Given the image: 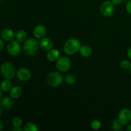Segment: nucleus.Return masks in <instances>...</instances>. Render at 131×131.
Masks as SVG:
<instances>
[{"label":"nucleus","mask_w":131,"mask_h":131,"mask_svg":"<svg viewBox=\"0 0 131 131\" xmlns=\"http://www.w3.org/2000/svg\"><path fill=\"white\" fill-rule=\"evenodd\" d=\"M80 41L75 38H70L65 42L63 46V51L66 54L73 55L79 51L81 48Z\"/></svg>","instance_id":"1"},{"label":"nucleus","mask_w":131,"mask_h":131,"mask_svg":"<svg viewBox=\"0 0 131 131\" xmlns=\"http://www.w3.org/2000/svg\"><path fill=\"white\" fill-rule=\"evenodd\" d=\"M39 43L35 38H29L24 41L23 44V51L27 56H33L37 52Z\"/></svg>","instance_id":"2"},{"label":"nucleus","mask_w":131,"mask_h":131,"mask_svg":"<svg viewBox=\"0 0 131 131\" xmlns=\"http://www.w3.org/2000/svg\"><path fill=\"white\" fill-rule=\"evenodd\" d=\"M1 75L5 79H12L14 78L15 74V69L14 65L10 62H5L0 67Z\"/></svg>","instance_id":"3"},{"label":"nucleus","mask_w":131,"mask_h":131,"mask_svg":"<svg viewBox=\"0 0 131 131\" xmlns=\"http://www.w3.org/2000/svg\"><path fill=\"white\" fill-rule=\"evenodd\" d=\"M63 81V78L62 75L58 72H52L47 75V83L50 86L53 88L60 86Z\"/></svg>","instance_id":"4"},{"label":"nucleus","mask_w":131,"mask_h":131,"mask_svg":"<svg viewBox=\"0 0 131 131\" xmlns=\"http://www.w3.org/2000/svg\"><path fill=\"white\" fill-rule=\"evenodd\" d=\"M56 69L61 72H66L71 67V61L70 59L66 56L60 57L56 61Z\"/></svg>","instance_id":"5"},{"label":"nucleus","mask_w":131,"mask_h":131,"mask_svg":"<svg viewBox=\"0 0 131 131\" xmlns=\"http://www.w3.org/2000/svg\"><path fill=\"white\" fill-rule=\"evenodd\" d=\"M111 1H106L102 3L100 7V11L102 15L105 17H110L114 14L115 6Z\"/></svg>","instance_id":"6"},{"label":"nucleus","mask_w":131,"mask_h":131,"mask_svg":"<svg viewBox=\"0 0 131 131\" xmlns=\"http://www.w3.org/2000/svg\"><path fill=\"white\" fill-rule=\"evenodd\" d=\"M118 120L123 125H128L131 122V111L128 108H124L118 114Z\"/></svg>","instance_id":"7"},{"label":"nucleus","mask_w":131,"mask_h":131,"mask_svg":"<svg viewBox=\"0 0 131 131\" xmlns=\"http://www.w3.org/2000/svg\"><path fill=\"white\" fill-rule=\"evenodd\" d=\"M7 52L10 56H16L20 52V46L17 40H12L9 42L6 47Z\"/></svg>","instance_id":"8"},{"label":"nucleus","mask_w":131,"mask_h":131,"mask_svg":"<svg viewBox=\"0 0 131 131\" xmlns=\"http://www.w3.org/2000/svg\"><path fill=\"white\" fill-rule=\"evenodd\" d=\"M17 77L21 81H26L30 79L31 72L27 68H20L17 72Z\"/></svg>","instance_id":"9"},{"label":"nucleus","mask_w":131,"mask_h":131,"mask_svg":"<svg viewBox=\"0 0 131 131\" xmlns=\"http://www.w3.org/2000/svg\"><path fill=\"white\" fill-rule=\"evenodd\" d=\"M39 46L43 51H48L53 47V42L51 38L48 37H43L40 41Z\"/></svg>","instance_id":"10"},{"label":"nucleus","mask_w":131,"mask_h":131,"mask_svg":"<svg viewBox=\"0 0 131 131\" xmlns=\"http://www.w3.org/2000/svg\"><path fill=\"white\" fill-rule=\"evenodd\" d=\"M60 57V52L59 50L56 49H51V50L47 51L46 54V58L47 60L51 62L56 61Z\"/></svg>","instance_id":"11"},{"label":"nucleus","mask_w":131,"mask_h":131,"mask_svg":"<svg viewBox=\"0 0 131 131\" xmlns=\"http://www.w3.org/2000/svg\"><path fill=\"white\" fill-rule=\"evenodd\" d=\"M46 33V28L43 25L40 24L37 26L33 29V35L36 38H42L44 37Z\"/></svg>","instance_id":"12"},{"label":"nucleus","mask_w":131,"mask_h":131,"mask_svg":"<svg viewBox=\"0 0 131 131\" xmlns=\"http://www.w3.org/2000/svg\"><path fill=\"white\" fill-rule=\"evenodd\" d=\"M1 35L3 39L6 41H9V42L13 40L15 38V33L14 31L9 28H5L3 29L1 31Z\"/></svg>","instance_id":"13"},{"label":"nucleus","mask_w":131,"mask_h":131,"mask_svg":"<svg viewBox=\"0 0 131 131\" xmlns=\"http://www.w3.org/2000/svg\"><path fill=\"white\" fill-rule=\"evenodd\" d=\"M22 93H23L22 88L20 87L16 86L12 88V89L10 90V95L13 99H19V97H20Z\"/></svg>","instance_id":"14"},{"label":"nucleus","mask_w":131,"mask_h":131,"mask_svg":"<svg viewBox=\"0 0 131 131\" xmlns=\"http://www.w3.org/2000/svg\"><path fill=\"white\" fill-rule=\"evenodd\" d=\"M79 52L83 57H89L92 54V49L88 45H83L81 46Z\"/></svg>","instance_id":"15"},{"label":"nucleus","mask_w":131,"mask_h":131,"mask_svg":"<svg viewBox=\"0 0 131 131\" xmlns=\"http://www.w3.org/2000/svg\"><path fill=\"white\" fill-rule=\"evenodd\" d=\"M13 102L12 99L8 97H5L0 101V106L4 109H10L12 107Z\"/></svg>","instance_id":"16"},{"label":"nucleus","mask_w":131,"mask_h":131,"mask_svg":"<svg viewBox=\"0 0 131 131\" xmlns=\"http://www.w3.org/2000/svg\"><path fill=\"white\" fill-rule=\"evenodd\" d=\"M0 86H1L2 91L5 92H7L10 91V90L12 89V83L10 81V79H5V80H3L1 82Z\"/></svg>","instance_id":"17"},{"label":"nucleus","mask_w":131,"mask_h":131,"mask_svg":"<svg viewBox=\"0 0 131 131\" xmlns=\"http://www.w3.org/2000/svg\"><path fill=\"white\" fill-rule=\"evenodd\" d=\"M15 37H16V39L18 42H23L26 40L27 33L25 31L20 30L17 33Z\"/></svg>","instance_id":"18"},{"label":"nucleus","mask_w":131,"mask_h":131,"mask_svg":"<svg viewBox=\"0 0 131 131\" xmlns=\"http://www.w3.org/2000/svg\"><path fill=\"white\" fill-rule=\"evenodd\" d=\"M122 125L118 119H115L112 122V129L115 131H120L122 129Z\"/></svg>","instance_id":"19"},{"label":"nucleus","mask_w":131,"mask_h":131,"mask_svg":"<svg viewBox=\"0 0 131 131\" xmlns=\"http://www.w3.org/2000/svg\"><path fill=\"white\" fill-rule=\"evenodd\" d=\"M24 130V131H38V128L36 124L29 122L25 125Z\"/></svg>","instance_id":"20"},{"label":"nucleus","mask_w":131,"mask_h":131,"mask_svg":"<svg viewBox=\"0 0 131 131\" xmlns=\"http://www.w3.org/2000/svg\"><path fill=\"white\" fill-rule=\"evenodd\" d=\"M75 77L73 74H67L64 78V81L68 84H72L75 82Z\"/></svg>","instance_id":"21"},{"label":"nucleus","mask_w":131,"mask_h":131,"mask_svg":"<svg viewBox=\"0 0 131 131\" xmlns=\"http://www.w3.org/2000/svg\"><path fill=\"white\" fill-rule=\"evenodd\" d=\"M91 127L95 130H99L101 127V122L99 120H94L91 123Z\"/></svg>","instance_id":"22"},{"label":"nucleus","mask_w":131,"mask_h":131,"mask_svg":"<svg viewBox=\"0 0 131 131\" xmlns=\"http://www.w3.org/2000/svg\"><path fill=\"white\" fill-rule=\"evenodd\" d=\"M12 124L15 127H20L23 124V121L20 117H15L12 120Z\"/></svg>","instance_id":"23"},{"label":"nucleus","mask_w":131,"mask_h":131,"mask_svg":"<svg viewBox=\"0 0 131 131\" xmlns=\"http://www.w3.org/2000/svg\"><path fill=\"white\" fill-rule=\"evenodd\" d=\"M130 64L131 63L129 60H122L120 61V67H121L122 69H129L130 67Z\"/></svg>","instance_id":"24"},{"label":"nucleus","mask_w":131,"mask_h":131,"mask_svg":"<svg viewBox=\"0 0 131 131\" xmlns=\"http://www.w3.org/2000/svg\"><path fill=\"white\" fill-rule=\"evenodd\" d=\"M126 10L128 14L131 15V0L127 3L126 5Z\"/></svg>","instance_id":"25"},{"label":"nucleus","mask_w":131,"mask_h":131,"mask_svg":"<svg viewBox=\"0 0 131 131\" xmlns=\"http://www.w3.org/2000/svg\"><path fill=\"white\" fill-rule=\"evenodd\" d=\"M124 0H111V2L114 4L115 5H118L122 3Z\"/></svg>","instance_id":"26"},{"label":"nucleus","mask_w":131,"mask_h":131,"mask_svg":"<svg viewBox=\"0 0 131 131\" xmlns=\"http://www.w3.org/2000/svg\"><path fill=\"white\" fill-rule=\"evenodd\" d=\"M127 56L129 58L131 59V47H129V49L127 50Z\"/></svg>","instance_id":"27"},{"label":"nucleus","mask_w":131,"mask_h":131,"mask_svg":"<svg viewBox=\"0 0 131 131\" xmlns=\"http://www.w3.org/2000/svg\"><path fill=\"white\" fill-rule=\"evenodd\" d=\"M3 46H4L3 42L2 40L0 39V51L3 49Z\"/></svg>","instance_id":"28"},{"label":"nucleus","mask_w":131,"mask_h":131,"mask_svg":"<svg viewBox=\"0 0 131 131\" xmlns=\"http://www.w3.org/2000/svg\"><path fill=\"white\" fill-rule=\"evenodd\" d=\"M12 130H14V131H22V129L20 128V127H14V129H12Z\"/></svg>","instance_id":"29"},{"label":"nucleus","mask_w":131,"mask_h":131,"mask_svg":"<svg viewBox=\"0 0 131 131\" xmlns=\"http://www.w3.org/2000/svg\"><path fill=\"white\" fill-rule=\"evenodd\" d=\"M3 128V122H2V120H0V130Z\"/></svg>","instance_id":"30"},{"label":"nucleus","mask_w":131,"mask_h":131,"mask_svg":"<svg viewBox=\"0 0 131 131\" xmlns=\"http://www.w3.org/2000/svg\"><path fill=\"white\" fill-rule=\"evenodd\" d=\"M127 131H131V124H129L127 127Z\"/></svg>","instance_id":"31"},{"label":"nucleus","mask_w":131,"mask_h":131,"mask_svg":"<svg viewBox=\"0 0 131 131\" xmlns=\"http://www.w3.org/2000/svg\"><path fill=\"white\" fill-rule=\"evenodd\" d=\"M1 95H2V90H1V86H0V99H1Z\"/></svg>","instance_id":"32"},{"label":"nucleus","mask_w":131,"mask_h":131,"mask_svg":"<svg viewBox=\"0 0 131 131\" xmlns=\"http://www.w3.org/2000/svg\"><path fill=\"white\" fill-rule=\"evenodd\" d=\"M1 114H2V110H1V107L0 106V116H1Z\"/></svg>","instance_id":"33"},{"label":"nucleus","mask_w":131,"mask_h":131,"mask_svg":"<svg viewBox=\"0 0 131 131\" xmlns=\"http://www.w3.org/2000/svg\"><path fill=\"white\" fill-rule=\"evenodd\" d=\"M129 70H130V74H131V64H130V68H129Z\"/></svg>","instance_id":"34"}]
</instances>
